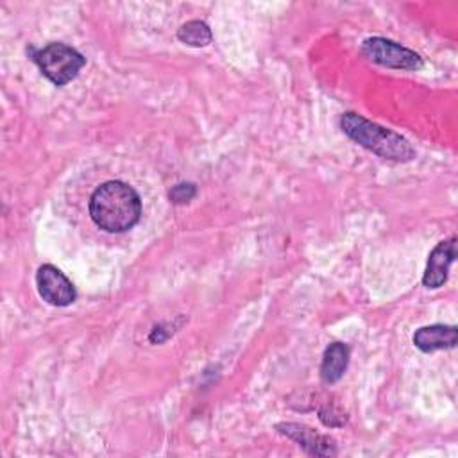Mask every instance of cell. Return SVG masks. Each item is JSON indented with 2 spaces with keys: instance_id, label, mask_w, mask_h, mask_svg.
I'll return each instance as SVG.
<instances>
[{
  "instance_id": "obj_1",
  "label": "cell",
  "mask_w": 458,
  "mask_h": 458,
  "mask_svg": "<svg viewBox=\"0 0 458 458\" xmlns=\"http://www.w3.org/2000/svg\"><path fill=\"white\" fill-rule=\"evenodd\" d=\"M140 215V195L122 181H107L100 184L89 199L91 220L107 233H123L134 227Z\"/></svg>"
},
{
  "instance_id": "obj_2",
  "label": "cell",
  "mask_w": 458,
  "mask_h": 458,
  "mask_svg": "<svg viewBox=\"0 0 458 458\" xmlns=\"http://www.w3.org/2000/svg\"><path fill=\"white\" fill-rule=\"evenodd\" d=\"M340 125L352 141H356L358 145L365 147L367 150L385 159L410 161L415 157V150L406 138L363 118L358 113H352V111L344 113Z\"/></svg>"
},
{
  "instance_id": "obj_3",
  "label": "cell",
  "mask_w": 458,
  "mask_h": 458,
  "mask_svg": "<svg viewBox=\"0 0 458 458\" xmlns=\"http://www.w3.org/2000/svg\"><path fill=\"white\" fill-rule=\"evenodd\" d=\"M34 61L41 73L55 86L68 84L86 64L84 55L64 43H48L34 54Z\"/></svg>"
},
{
  "instance_id": "obj_4",
  "label": "cell",
  "mask_w": 458,
  "mask_h": 458,
  "mask_svg": "<svg viewBox=\"0 0 458 458\" xmlns=\"http://www.w3.org/2000/svg\"><path fill=\"white\" fill-rule=\"evenodd\" d=\"M361 54L372 63L395 70H419L424 64L422 57L417 52L385 38L365 39L361 45Z\"/></svg>"
},
{
  "instance_id": "obj_5",
  "label": "cell",
  "mask_w": 458,
  "mask_h": 458,
  "mask_svg": "<svg viewBox=\"0 0 458 458\" xmlns=\"http://www.w3.org/2000/svg\"><path fill=\"white\" fill-rule=\"evenodd\" d=\"M36 284L41 299L52 306H68L75 301L72 281L54 265H41L38 268Z\"/></svg>"
},
{
  "instance_id": "obj_6",
  "label": "cell",
  "mask_w": 458,
  "mask_h": 458,
  "mask_svg": "<svg viewBox=\"0 0 458 458\" xmlns=\"http://www.w3.org/2000/svg\"><path fill=\"white\" fill-rule=\"evenodd\" d=\"M456 258V238L440 242L429 254L422 284L428 288H440L447 281L449 267Z\"/></svg>"
},
{
  "instance_id": "obj_7",
  "label": "cell",
  "mask_w": 458,
  "mask_h": 458,
  "mask_svg": "<svg viewBox=\"0 0 458 458\" xmlns=\"http://www.w3.org/2000/svg\"><path fill=\"white\" fill-rule=\"evenodd\" d=\"M277 429L286 435L288 438L295 440L306 453L315 454V456H331L336 454V449L333 447V442L317 433L315 429L304 426V424H295V422H284L277 424Z\"/></svg>"
},
{
  "instance_id": "obj_8",
  "label": "cell",
  "mask_w": 458,
  "mask_h": 458,
  "mask_svg": "<svg viewBox=\"0 0 458 458\" xmlns=\"http://www.w3.org/2000/svg\"><path fill=\"white\" fill-rule=\"evenodd\" d=\"M413 344L422 352H433L438 349H451L456 345V327L433 324L419 327L413 335Z\"/></svg>"
},
{
  "instance_id": "obj_9",
  "label": "cell",
  "mask_w": 458,
  "mask_h": 458,
  "mask_svg": "<svg viewBox=\"0 0 458 458\" xmlns=\"http://www.w3.org/2000/svg\"><path fill=\"white\" fill-rule=\"evenodd\" d=\"M349 363V347L342 342L329 344L327 349L324 351L322 356V365H320V377L324 383H336Z\"/></svg>"
},
{
  "instance_id": "obj_10",
  "label": "cell",
  "mask_w": 458,
  "mask_h": 458,
  "mask_svg": "<svg viewBox=\"0 0 458 458\" xmlns=\"http://www.w3.org/2000/svg\"><path fill=\"white\" fill-rule=\"evenodd\" d=\"M177 39L190 47H206L213 41V34L208 23L200 20H191L177 29Z\"/></svg>"
},
{
  "instance_id": "obj_11",
  "label": "cell",
  "mask_w": 458,
  "mask_h": 458,
  "mask_svg": "<svg viewBox=\"0 0 458 458\" xmlns=\"http://www.w3.org/2000/svg\"><path fill=\"white\" fill-rule=\"evenodd\" d=\"M318 417H320V420H322L326 426H329V428L342 426V424L347 420L345 413H344L338 406H335V404H326V406L318 411Z\"/></svg>"
},
{
  "instance_id": "obj_12",
  "label": "cell",
  "mask_w": 458,
  "mask_h": 458,
  "mask_svg": "<svg viewBox=\"0 0 458 458\" xmlns=\"http://www.w3.org/2000/svg\"><path fill=\"white\" fill-rule=\"evenodd\" d=\"M195 193H197V190L191 182H179L170 190L168 195H170L172 202L184 204V202H190L195 197Z\"/></svg>"
}]
</instances>
